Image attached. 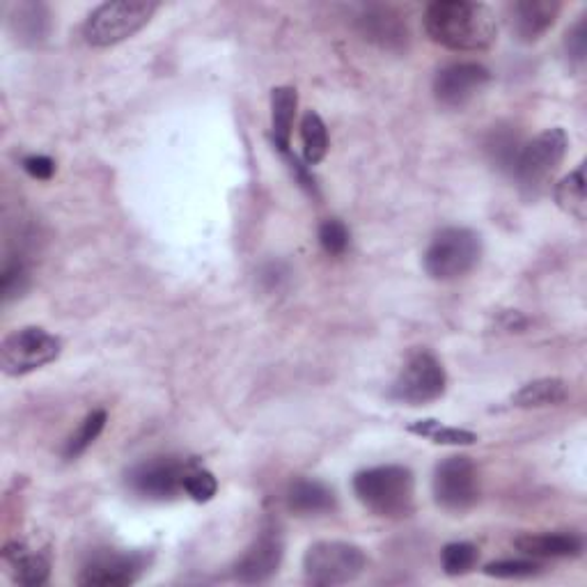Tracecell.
Here are the masks:
<instances>
[{
    "mask_svg": "<svg viewBox=\"0 0 587 587\" xmlns=\"http://www.w3.org/2000/svg\"><path fill=\"white\" fill-rule=\"evenodd\" d=\"M23 165V171L31 175L33 180H40V182H48L55 173V161L44 156V154H31V156H25L21 161Z\"/></svg>",
    "mask_w": 587,
    "mask_h": 587,
    "instance_id": "cell-32",
    "label": "cell"
},
{
    "mask_svg": "<svg viewBox=\"0 0 587 587\" xmlns=\"http://www.w3.org/2000/svg\"><path fill=\"white\" fill-rule=\"evenodd\" d=\"M368 567V555L351 542H315L303 555L305 580L317 587L354 583Z\"/></svg>",
    "mask_w": 587,
    "mask_h": 587,
    "instance_id": "cell-5",
    "label": "cell"
},
{
    "mask_svg": "<svg viewBox=\"0 0 587 587\" xmlns=\"http://www.w3.org/2000/svg\"><path fill=\"white\" fill-rule=\"evenodd\" d=\"M354 493L381 519H406L415 508V478L406 466H374L354 475Z\"/></svg>",
    "mask_w": 587,
    "mask_h": 587,
    "instance_id": "cell-2",
    "label": "cell"
},
{
    "mask_svg": "<svg viewBox=\"0 0 587 587\" xmlns=\"http://www.w3.org/2000/svg\"><path fill=\"white\" fill-rule=\"evenodd\" d=\"M555 203L565 214L574 216L576 220H585L587 203H585V165L583 163L555 186Z\"/></svg>",
    "mask_w": 587,
    "mask_h": 587,
    "instance_id": "cell-22",
    "label": "cell"
},
{
    "mask_svg": "<svg viewBox=\"0 0 587 587\" xmlns=\"http://www.w3.org/2000/svg\"><path fill=\"white\" fill-rule=\"evenodd\" d=\"M285 555L283 533L275 525H267L256 542L246 548L235 565V578L243 585H258L271 580L281 569Z\"/></svg>",
    "mask_w": 587,
    "mask_h": 587,
    "instance_id": "cell-12",
    "label": "cell"
},
{
    "mask_svg": "<svg viewBox=\"0 0 587 587\" xmlns=\"http://www.w3.org/2000/svg\"><path fill=\"white\" fill-rule=\"evenodd\" d=\"M156 3L150 0H118V3H104L83 23V40L90 46L108 48L129 37L150 23Z\"/></svg>",
    "mask_w": 587,
    "mask_h": 587,
    "instance_id": "cell-4",
    "label": "cell"
},
{
    "mask_svg": "<svg viewBox=\"0 0 587 587\" xmlns=\"http://www.w3.org/2000/svg\"><path fill=\"white\" fill-rule=\"evenodd\" d=\"M358 28H360L362 37L383 46V48H398L409 37L406 25L402 23V19L390 10H383V8L368 10L358 19Z\"/></svg>",
    "mask_w": 587,
    "mask_h": 587,
    "instance_id": "cell-18",
    "label": "cell"
},
{
    "mask_svg": "<svg viewBox=\"0 0 587 587\" xmlns=\"http://www.w3.org/2000/svg\"><path fill=\"white\" fill-rule=\"evenodd\" d=\"M491 80V72L480 63H453L434 78V97L445 108H464Z\"/></svg>",
    "mask_w": 587,
    "mask_h": 587,
    "instance_id": "cell-13",
    "label": "cell"
},
{
    "mask_svg": "<svg viewBox=\"0 0 587 587\" xmlns=\"http://www.w3.org/2000/svg\"><path fill=\"white\" fill-rule=\"evenodd\" d=\"M12 31L21 42H37L48 31V14L44 6L23 3L12 19Z\"/></svg>",
    "mask_w": 587,
    "mask_h": 587,
    "instance_id": "cell-23",
    "label": "cell"
},
{
    "mask_svg": "<svg viewBox=\"0 0 587 587\" xmlns=\"http://www.w3.org/2000/svg\"><path fill=\"white\" fill-rule=\"evenodd\" d=\"M349 241H351V237H349V230L343 220L328 218L319 226V243L328 256H333V258L345 256L347 248H349Z\"/></svg>",
    "mask_w": 587,
    "mask_h": 587,
    "instance_id": "cell-29",
    "label": "cell"
},
{
    "mask_svg": "<svg viewBox=\"0 0 587 587\" xmlns=\"http://www.w3.org/2000/svg\"><path fill=\"white\" fill-rule=\"evenodd\" d=\"M434 498L447 512H466L480 500V475L470 457L443 459L434 470Z\"/></svg>",
    "mask_w": 587,
    "mask_h": 587,
    "instance_id": "cell-9",
    "label": "cell"
},
{
    "mask_svg": "<svg viewBox=\"0 0 587 587\" xmlns=\"http://www.w3.org/2000/svg\"><path fill=\"white\" fill-rule=\"evenodd\" d=\"M567 148L569 138L565 129H546L519 150L510 173L523 191L540 193L565 161Z\"/></svg>",
    "mask_w": 587,
    "mask_h": 587,
    "instance_id": "cell-6",
    "label": "cell"
},
{
    "mask_svg": "<svg viewBox=\"0 0 587 587\" xmlns=\"http://www.w3.org/2000/svg\"><path fill=\"white\" fill-rule=\"evenodd\" d=\"M480 561V548L470 542H453L441 551V567L447 576H464Z\"/></svg>",
    "mask_w": 587,
    "mask_h": 587,
    "instance_id": "cell-26",
    "label": "cell"
},
{
    "mask_svg": "<svg viewBox=\"0 0 587 587\" xmlns=\"http://www.w3.org/2000/svg\"><path fill=\"white\" fill-rule=\"evenodd\" d=\"M514 546L537 561H555V557H578L583 553V540L574 533H540L521 535Z\"/></svg>",
    "mask_w": 587,
    "mask_h": 587,
    "instance_id": "cell-16",
    "label": "cell"
},
{
    "mask_svg": "<svg viewBox=\"0 0 587 587\" xmlns=\"http://www.w3.org/2000/svg\"><path fill=\"white\" fill-rule=\"evenodd\" d=\"M31 285V271H28L25 262L21 258H8L3 264V271H0V296H3V303H12Z\"/></svg>",
    "mask_w": 587,
    "mask_h": 587,
    "instance_id": "cell-27",
    "label": "cell"
},
{
    "mask_svg": "<svg viewBox=\"0 0 587 587\" xmlns=\"http://www.w3.org/2000/svg\"><path fill=\"white\" fill-rule=\"evenodd\" d=\"M301 143H303V159L307 165H317L326 159L330 138L324 120L315 113V110H307L301 120Z\"/></svg>",
    "mask_w": 587,
    "mask_h": 587,
    "instance_id": "cell-21",
    "label": "cell"
},
{
    "mask_svg": "<svg viewBox=\"0 0 587 587\" xmlns=\"http://www.w3.org/2000/svg\"><path fill=\"white\" fill-rule=\"evenodd\" d=\"M542 572V565L535 561H498L489 563L485 567V574L491 578H502V580H521V578H533Z\"/></svg>",
    "mask_w": 587,
    "mask_h": 587,
    "instance_id": "cell-30",
    "label": "cell"
},
{
    "mask_svg": "<svg viewBox=\"0 0 587 587\" xmlns=\"http://www.w3.org/2000/svg\"><path fill=\"white\" fill-rule=\"evenodd\" d=\"M106 421H108V413L104 409L93 411L86 421L80 423V427L69 436V441L65 443V450H63L65 459H76L86 453L88 447L99 438V434L104 432Z\"/></svg>",
    "mask_w": 587,
    "mask_h": 587,
    "instance_id": "cell-25",
    "label": "cell"
},
{
    "mask_svg": "<svg viewBox=\"0 0 587 587\" xmlns=\"http://www.w3.org/2000/svg\"><path fill=\"white\" fill-rule=\"evenodd\" d=\"M480 258L482 239L478 232L468 228H445L430 241L423 256V267L434 281L450 283L470 273L478 267Z\"/></svg>",
    "mask_w": 587,
    "mask_h": 587,
    "instance_id": "cell-3",
    "label": "cell"
},
{
    "mask_svg": "<svg viewBox=\"0 0 587 587\" xmlns=\"http://www.w3.org/2000/svg\"><path fill=\"white\" fill-rule=\"evenodd\" d=\"M432 42L450 51H485L498 37V21L485 3L472 0H436L423 17Z\"/></svg>",
    "mask_w": 587,
    "mask_h": 587,
    "instance_id": "cell-1",
    "label": "cell"
},
{
    "mask_svg": "<svg viewBox=\"0 0 587 587\" xmlns=\"http://www.w3.org/2000/svg\"><path fill=\"white\" fill-rule=\"evenodd\" d=\"M565 48H567V55H569L572 63H576V65L585 63V53H587V19L585 17L567 33Z\"/></svg>",
    "mask_w": 587,
    "mask_h": 587,
    "instance_id": "cell-31",
    "label": "cell"
},
{
    "mask_svg": "<svg viewBox=\"0 0 587 587\" xmlns=\"http://www.w3.org/2000/svg\"><path fill=\"white\" fill-rule=\"evenodd\" d=\"M287 506L294 514L317 517L333 512L338 500L335 491L319 480H296L287 491Z\"/></svg>",
    "mask_w": 587,
    "mask_h": 587,
    "instance_id": "cell-19",
    "label": "cell"
},
{
    "mask_svg": "<svg viewBox=\"0 0 587 587\" xmlns=\"http://www.w3.org/2000/svg\"><path fill=\"white\" fill-rule=\"evenodd\" d=\"M561 10L563 6L557 0H519L510 6L512 31L521 42L533 44L551 31Z\"/></svg>",
    "mask_w": 587,
    "mask_h": 587,
    "instance_id": "cell-14",
    "label": "cell"
},
{
    "mask_svg": "<svg viewBox=\"0 0 587 587\" xmlns=\"http://www.w3.org/2000/svg\"><path fill=\"white\" fill-rule=\"evenodd\" d=\"M447 374L443 362L430 349H415L406 356L404 366L390 388V398L409 406H425L443 398Z\"/></svg>",
    "mask_w": 587,
    "mask_h": 587,
    "instance_id": "cell-7",
    "label": "cell"
},
{
    "mask_svg": "<svg viewBox=\"0 0 587 587\" xmlns=\"http://www.w3.org/2000/svg\"><path fill=\"white\" fill-rule=\"evenodd\" d=\"M569 398V385L563 379H537L525 383L512 398V404L519 409H542L557 406Z\"/></svg>",
    "mask_w": 587,
    "mask_h": 587,
    "instance_id": "cell-20",
    "label": "cell"
},
{
    "mask_svg": "<svg viewBox=\"0 0 587 587\" xmlns=\"http://www.w3.org/2000/svg\"><path fill=\"white\" fill-rule=\"evenodd\" d=\"M184 493L195 502H209L218 493V482L214 478V472L193 461L184 478Z\"/></svg>",
    "mask_w": 587,
    "mask_h": 587,
    "instance_id": "cell-28",
    "label": "cell"
},
{
    "mask_svg": "<svg viewBox=\"0 0 587 587\" xmlns=\"http://www.w3.org/2000/svg\"><path fill=\"white\" fill-rule=\"evenodd\" d=\"M411 434L415 436H423L436 445H472L478 443V434L468 432V430H459V427H445L434 417H427V421H417L409 427Z\"/></svg>",
    "mask_w": 587,
    "mask_h": 587,
    "instance_id": "cell-24",
    "label": "cell"
},
{
    "mask_svg": "<svg viewBox=\"0 0 587 587\" xmlns=\"http://www.w3.org/2000/svg\"><path fill=\"white\" fill-rule=\"evenodd\" d=\"M296 108H298L296 88L283 86V88L271 90V138H273V145L283 156L292 154L290 138H292Z\"/></svg>",
    "mask_w": 587,
    "mask_h": 587,
    "instance_id": "cell-17",
    "label": "cell"
},
{
    "mask_svg": "<svg viewBox=\"0 0 587 587\" xmlns=\"http://www.w3.org/2000/svg\"><path fill=\"white\" fill-rule=\"evenodd\" d=\"M63 343L40 326H23L0 345V366L8 377L31 374L61 356Z\"/></svg>",
    "mask_w": 587,
    "mask_h": 587,
    "instance_id": "cell-8",
    "label": "cell"
},
{
    "mask_svg": "<svg viewBox=\"0 0 587 587\" xmlns=\"http://www.w3.org/2000/svg\"><path fill=\"white\" fill-rule=\"evenodd\" d=\"M191 464V459L186 461L180 457H154L133 466L127 475V485L143 498L171 500L184 491V478Z\"/></svg>",
    "mask_w": 587,
    "mask_h": 587,
    "instance_id": "cell-10",
    "label": "cell"
},
{
    "mask_svg": "<svg viewBox=\"0 0 587 587\" xmlns=\"http://www.w3.org/2000/svg\"><path fill=\"white\" fill-rule=\"evenodd\" d=\"M3 561L19 585L40 587L51 576L48 555L40 548L28 546L23 542H12L3 548Z\"/></svg>",
    "mask_w": 587,
    "mask_h": 587,
    "instance_id": "cell-15",
    "label": "cell"
},
{
    "mask_svg": "<svg viewBox=\"0 0 587 587\" xmlns=\"http://www.w3.org/2000/svg\"><path fill=\"white\" fill-rule=\"evenodd\" d=\"M145 553H120V551H104L93 555L80 569L78 585L86 587H127L133 585L148 569Z\"/></svg>",
    "mask_w": 587,
    "mask_h": 587,
    "instance_id": "cell-11",
    "label": "cell"
}]
</instances>
